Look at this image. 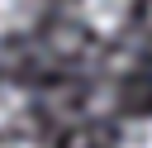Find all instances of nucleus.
<instances>
[{
  "instance_id": "nucleus-3",
  "label": "nucleus",
  "mask_w": 152,
  "mask_h": 148,
  "mask_svg": "<svg viewBox=\"0 0 152 148\" xmlns=\"http://www.w3.org/2000/svg\"><path fill=\"white\" fill-rule=\"evenodd\" d=\"M24 110H28V95H24V86H14V81H0V129L19 124V119H24Z\"/></svg>"
},
{
  "instance_id": "nucleus-1",
  "label": "nucleus",
  "mask_w": 152,
  "mask_h": 148,
  "mask_svg": "<svg viewBox=\"0 0 152 148\" xmlns=\"http://www.w3.org/2000/svg\"><path fill=\"white\" fill-rule=\"evenodd\" d=\"M81 19L90 33H119L124 19H128V0H81Z\"/></svg>"
},
{
  "instance_id": "nucleus-2",
  "label": "nucleus",
  "mask_w": 152,
  "mask_h": 148,
  "mask_svg": "<svg viewBox=\"0 0 152 148\" xmlns=\"http://www.w3.org/2000/svg\"><path fill=\"white\" fill-rule=\"evenodd\" d=\"M43 14V0H0V38H14L24 29H33Z\"/></svg>"
},
{
  "instance_id": "nucleus-5",
  "label": "nucleus",
  "mask_w": 152,
  "mask_h": 148,
  "mask_svg": "<svg viewBox=\"0 0 152 148\" xmlns=\"http://www.w3.org/2000/svg\"><path fill=\"white\" fill-rule=\"evenodd\" d=\"M0 148H33V143H24V138H10V143H0Z\"/></svg>"
},
{
  "instance_id": "nucleus-4",
  "label": "nucleus",
  "mask_w": 152,
  "mask_h": 148,
  "mask_svg": "<svg viewBox=\"0 0 152 148\" xmlns=\"http://www.w3.org/2000/svg\"><path fill=\"white\" fill-rule=\"evenodd\" d=\"M119 148H152V115L128 119V124H124V134H119Z\"/></svg>"
}]
</instances>
